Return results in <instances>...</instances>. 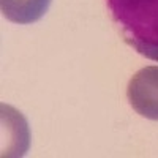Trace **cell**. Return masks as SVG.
Instances as JSON below:
<instances>
[{
	"instance_id": "obj_1",
	"label": "cell",
	"mask_w": 158,
	"mask_h": 158,
	"mask_svg": "<svg viewBox=\"0 0 158 158\" xmlns=\"http://www.w3.org/2000/svg\"><path fill=\"white\" fill-rule=\"evenodd\" d=\"M125 43L158 62V0H106Z\"/></svg>"
},
{
	"instance_id": "obj_2",
	"label": "cell",
	"mask_w": 158,
	"mask_h": 158,
	"mask_svg": "<svg viewBox=\"0 0 158 158\" xmlns=\"http://www.w3.org/2000/svg\"><path fill=\"white\" fill-rule=\"evenodd\" d=\"M127 97L139 115L158 120V67L141 68L130 79Z\"/></svg>"
},
{
	"instance_id": "obj_3",
	"label": "cell",
	"mask_w": 158,
	"mask_h": 158,
	"mask_svg": "<svg viewBox=\"0 0 158 158\" xmlns=\"http://www.w3.org/2000/svg\"><path fill=\"white\" fill-rule=\"evenodd\" d=\"M52 0H0L3 16L15 24H32L40 21Z\"/></svg>"
}]
</instances>
